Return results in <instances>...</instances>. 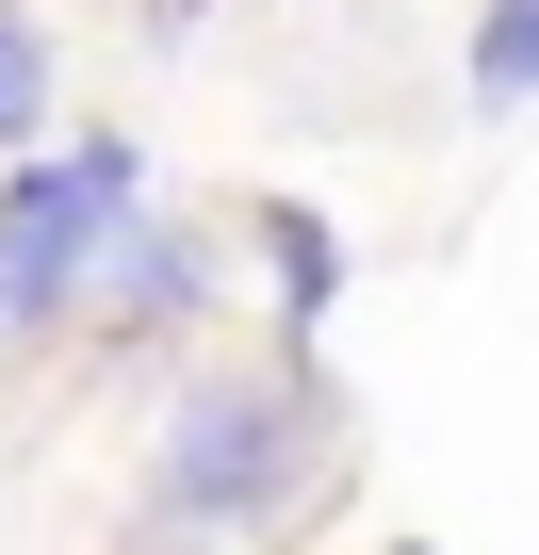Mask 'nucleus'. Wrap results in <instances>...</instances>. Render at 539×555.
Segmentation results:
<instances>
[{"mask_svg":"<svg viewBox=\"0 0 539 555\" xmlns=\"http://www.w3.org/2000/svg\"><path fill=\"white\" fill-rule=\"evenodd\" d=\"M474 99H490V115L539 99V0H490V34H474Z\"/></svg>","mask_w":539,"mask_h":555,"instance_id":"nucleus-3","label":"nucleus"},{"mask_svg":"<svg viewBox=\"0 0 539 555\" xmlns=\"http://www.w3.org/2000/svg\"><path fill=\"white\" fill-rule=\"evenodd\" d=\"M34 115H50V34L17 17V0H0V147H17Z\"/></svg>","mask_w":539,"mask_h":555,"instance_id":"nucleus-5","label":"nucleus"},{"mask_svg":"<svg viewBox=\"0 0 539 555\" xmlns=\"http://www.w3.org/2000/svg\"><path fill=\"white\" fill-rule=\"evenodd\" d=\"M261 245H279V311H295V327H311V311H328V295H344V245H328V229H311V212H261Z\"/></svg>","mask_w":539,"mask_h":555,"instance_id":"nucleus-4","label":"nucleus"},{"mask_svg":"<svg viewBox=\"0 0 539 555\" xmlns=\"http://www.w3.org/2000/svg\"><path fill=\"white\" fill-rule=\"evenodd\" d=\"M311 474V409L295 392H261V376H196L180 409H164V522H261Z\"/></svg>","mask_w":539,"mask_h":555,"instance_id":"nucleus-1","label":"nucleus"},{"mask_svg":"<svg viewBox=\"0 0 539 555\" xmlns=\"http://www.w3.org/2000/svg\"><path fill=\"white\" fill-rule=\"evenodd\" d=\"M115 229H131V147H66L34 180H0V327H50Z\"/></svg>","mask_w":539,"mask_h":555,"instance_id":"nucleus-2","label":"nucleus"}]
</instances>
